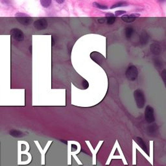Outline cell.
<instances>
[{
	"label": "cell",
	"mask_w": 166,
	"mask_h": 166,
	"mask_svg": "<svg viewBox=\"0 0 166 166\" xmlns=\"http://www.w3.org/2000/svg\"><path fill=\"white\" fill-rule=\"evenodd\" d=\"M149 35L145 32V31H144V32H142L141 36H140V42L141 44L143 45H145L148 41H149Z\"/></svg>",
	"instance_id": "7c38bea8"
},
{
	"label": "cell",
	"mask_w": 166,
	"mask_h": 166,
	"mask_svg": "<svg viewBox=\"0 0 166 166\" xmlns=\"http://www.w3.org/2000/svg\"><path fill=\"white\" fill-rule=\"evenodd\" d=\"M137 144L140 146H141V147H142V149H143L144 150V151H146V150H147V147H146V145H145V143H144V141H143V140H142L141 138H137Z\"/></svg>",
	"instance_id": "d6986e66"
},
{
	"label": "cell",
	"mask_w": 166,
	"mask_h": 166,
	"mask_svg": "<svg viewBox=\"0 0 166 166\" xmlns=\"http://www.w3.org/2000/svg\"><path fill=\"white\" fill-rule=\"evenodd\" d=\"M125 75L128 80L130 81H135L138 76V71L137 68L133 65L130 66L126 71Z\"/></svg>",
	"instance_id": "277c9868"
},
{
	"label": "cell",
	"mask_w": 166,
	"mask_h": 166,
	"mask_svg": "<svg viewBox=\"0 0 166 166\" xmlns=\"http://www.w3.org/2000/svg\"><path fill=\"white\" fill-rule=\"evenodd\" d=\"M29 149L27 141H18V165H27L32 161V156L29 153Z\"/></svg>",
	"instance_id": "6da1fadb"
},
{
	"label": "cell",
	"mask_w": 166,
	"mask_h": 166,
	"mask_svg": "<svg viewBox=\"0 0 166 166\" xmlns=\"http://www.w3.org/2000/svg\"><path fill=\"white\" fill-rule=\"evenodd\" d=\"M93 5L95 7L97 8V9H101V10H107L108 9V7L107 5H101L99 3H97V2H94L93 3Z\"/></svg>",
	"instance_id": "7402d4cb"
},
{
	"label": "cell",
	"mask_w": 166,
	"mask_h": 166,
	"mask_svg": "<svg viewBox=\"0 0 166 166\" xmlns=\"http://www.w3.org/2000/svg\"><path fill=\"white\" fill-rule=\"evenodd\" d=\"M17 19L19 23H20L21 24L25 26H27L30 25L33 21V18L30 17L29 16H28V17H17Z\"/></svg>",
	"instance_id": "30bf717a"
},
{
	"label": "cell",
	"mask_w": 166,
	"mask_h": 166,
	"mask_svg": "<svg viewBox=\"0 0 166 166\" xmlns=\"http://www.w3.org/2000/svg\"><path fill=\"white\" fill-rule=\"evenodd\" d=\"M105 21V18H100L98 20V22L99 23H103Z\"/></svg>",
	"instance_id": "f546056e"
},
{
	"label": "cell",
	"mask_w": 166,
	"mask_h": 166,
	"mask_svg": "<svg viewBox=\"0 0 166 166\" xmlns=\"http://www.w3.org/2000/svg\"><path fill=\"white\" fill-rule=\"evenodd\" d=\"M145 118L149 123H153L155 120L154 114V109L150 105H147L145 110Z\"/></svg>",
	"instance_id": "8992f818"
},
{
	"label": "cell",
	"mask_w": 166,
	"mask_h": 166,
	"mask_svg": "<svg viewBox=\"0 0 166 166\" xmlns=\"http://www.w3.org/2000/svg\"><path fill=\"white\" fill-rule=\"evenodd\" d=\"M150 50L153 54L155 55H159L161 53V47L160 45L157 43H153L150 46Z\"/></svg>",
	"instance_id": "8fae6325"
},
{
	"label": "cell",
	"mask_w": 166,
	"mask_h": 166,
	"mask_svg": "<svg viewBox=\"0 0 166 166\" xmlns=\"http://www.w3.org/2000/svg\"><path fill=\"white\" fill-rule=\"evenodd\" d=\"M81 150V146L78 141L69 140L68 141V164H72V156H74L75 161L78 165H83L82 162L78 159L76 156L78 153H79Z\"/></svg>",
	"instance_id": "7a4b0ae2"
},
{
	"label": "cell",
	"mask_w": 166,
	"mask_h": 166,
	"mask_svg": "<svg viewBox=\"0 0 166 166\" xmlns=\"http://www.w3.org/2000/svg\"><path fill=\"white\" fill-rule=\"evenodd\" d=\"M115 17V16H114V14H112V13H107V14H106V18H107V17Z\"/></svg>",
	"instance_id": "f1b7e54d"
},
{
	"label": "cell",
	"mask_w": 166,
	"mask_h": 166,
	"mask_svg": "<svg viewBox=\"0 0 166 166\" xmlns=\"http://www.w3.org/2000/svg\"><path fill=\"white\" fill-rule=\"evenodd\" d=\"M121 19L125 21V22H126V23H131V22H133L136 20V18H134V17H130V16H126V17H123L121 18Z\"/></svg>",
	"instance_id": "ffe728a7"
},
{
	"label": "cell",
	"mask_w": 166,
	"mask_h": 166,
	"mask_svg": "<svg viewBox=\"0 0 166 166\" xmlns=\"http://www.w3.org/2000/svg\"><path fill=\"white\" fill-rule=\"evenodd\" d=\"M28 14H25V13H21V12H18V13H17L15 14V17H28Z\"/></svg>",
	"instance_id": "484cf974"
},
{
	"label": "cell",
	"mask_w": 166,
	"mask_h": 166,
	"mask_svg": "<svg viewBox=\"0 0 166 166\" xmlns=\"http://www.w3.org/2000/svg\"><path fill=\"white\" fill-rule=\"evenodd\" d=\"M134 30L131 27H128L125 29V36L127 39H130L133 35Z\"/></svg>",
	"instance_id": "5bb4252c"
},
{
	"label": "cell",
	"mask_w": 166,
	"mask_h": 166,
	"mask_svg": "<svg viewBox=\"0 0 166 166\" xmlns=\"http://www.w3.org/2000/svg\"><path fill=\"white\" fill-rule=\"evenodd\" d=\"M116 21V17H107V24L109 26H111L112 24H114V23Z\"/></svg>",
	"instance_id": "cb8c5ba5"
},
{
	"label": "cell",
	"mask_w": 166,
	"mask_h": 166,
	"mask_svg": "<svg viewBox=\"0 0 166 166\" xmlns=\"http://www.w3.org/2000/svg\"><path fill=\"white\" fill-rule=\"evenodd\" d=\"M162 81L165 84V88H166V69H164L162 71Z\"/></svg>",
	"instance_id": "d4e9b609"
},
{
	"label": "cell",
	"mask_w": 166,
	"mask_h": 166,
	"mask_svg": "<svg viewBox=\"0 0 166 166\" xmlns=\"http://www.w3.org/2000/svg\"><path fill=\"white\" fill-rule=\"evenodd\" d=\"M134 99H135L137 107L138 108H144L145 103V98L144 92L140 89L136 90L134 92Z\"/></svg>",
	"instance_id": "3957f363"
},
{
	"label": "cell",
	"mask_w": 166,
	"mask_h": 166,
	"mask_svg": "<svg viewBox=\"0 0 166 166\" xmlns=\"http://www.w3.org/2000/svg\"><path fill=\"white\" fill-rule=\"evenodd\" d=\"M125 13H126V12L124 11H117L115 12V15L116 16V17H119V16H121Z\"/></svg>",
	"instance_id": "4316f807"
},
{
	"label": "cell",
	"mask_w": 166,
	"mask_h": 166,
	"mask_svg": "<svg viewBox=\"0 0 166 166\" xmlns=\"http://www.w3.org/2000/svg\"><path fill=\"white\" fill-rule=\"evenodd\" d=\"M33 26L36 29L41 31L47 29V26H48V23L45 18H42L36 20L33 23Z\"/></svg>",
	"instance_id": "9c48e42d"
},
{
	"label": "cell",
	"mask_w": 166,
	"mask_h": 166,
	"mask_svg": "<svg viewBox=\"0 0 166 166\" xmlns=\"http://www.w3.org/2000/svg\"><path fill=\"white\" fill-rule=\"evenodd\" d=\"M52 140H50L47 141V143L46 144V145L45 146V148L44 149H42V148L41 147L40 144H39V142L37 140H35L34 142H35V144L36 145L38 150H39V151H40V154H41V164L42 165H45V153L47 152V149H49L51 144L52 143Z\"/></svg>",
	"instance_id": "5b68a950"
},
{
	"label": "cell",
	"mask_w": 166,
	"mask_h": 166,
	"mask_svg": "<svg viewBox=\"0 0 166 166\" xmlns=\"http://www.w3.org/2000/svg\"><path fill=\"white\" fill-rule=\"evenodd\" d=\"M116 148H117V142H116V143H115V145H114V148H113V149L112 150V152L110 153V156H109L108 159V160H107V162H106V165H109L110 163V162H111V160H110V159H111V157L113 156V154H114V152H115V150L116 149Z\"/></svg>",
	"instance_id": "603a6c76"
},
{
	"label": "cell",
	"mask_w": 166,
	"mask_h": 166,
	"mask_svg": "<svg viewBox=\"0 0 166 166\" xmlns=\"http://www.w3.org/2000/svg\"><path fill=\"white\" fill-rule=\"evenodd\" d=\"M126 6H128V3L125 2H118L114 5H113L112 6H111L110 7V9H115V8L117 7H126Z\"/></svg>",
	"instance_id": "ac0fdd59"
},
{
	"label": "cell",
	"mask_w": 166,
	"mask_h": 166,
	"mask_svg": "<svg viewBox=\"0 0 166 166\" xmlns=\"http://www.w3.org/2000/svg\"><path fill=\"white\" fill-rule=\"evenodd\" d=\"M11 35L14 38V40L18 42H22L24 40V34L21 29L18 28H14L11 30Z\"/></svg>",
	"instance_id": "52a82bcc"
},
{
	"label": "cell",
	"mask_w": 166,
	"mask_h": 166,
	"mask_svg": "<svg viewBox=\"0 0 166 166\" xmlns=\"http://www.w3.org/2000/svg\"><path fill=\"white\" fill-rule=\"evenodd\" d=\"M136 142L132 140V164H136V148L135 145Z\"/></svg>",
	"instance_id": "4fadbf2b"
},
{
	"label": "cell",
	"mask_w": 166,
	"mask_h": 166,
	"mask_svg": "<svg viewBox=\"0 0 166 166\" xmlns=\"http://www.w3.org/2000/svg\"><path fill=\"white\" fill-rule=\"evenodd\" d=\"M153 141H150V159H151L152 163H153Z\"/></svg>",
	"instance_id": "44dd1931"
},
{
	"label": "cell",
	"mask_w": 166,
	"mask_h": 166,
	"mask_svg": "<svg viewBox=\"0 0 166 166\" xmlns=\"http://www.w3.org/2000/svg\"><path fill=\"white\" fill-rule=\"evenodd\" d=\"M159 1H160V2H165V1H166V0H159Z\"/></svg>",
	"instance_id": "1f68e13d"
},
{
	"label": "cell",
	"mask_w": 166,
	"mask_h": 166,
	"mask_svg": "<svg viewBox=\"0 0 166 166\" xmlns=\"http://www.w3.org/2000/svg\"><path fill=\"white\" fill-rule=\"evenodd\" d=\"M40 2L44 8H48L51 4L52 0H40Z\"/></svg>",
	"instance_id": "e0dca14e"
},
{
	"label": "cell",
	"mask_w": 166,
	"mask_h": 166,
	"mask_svg": "<svg viewBox=\"0 0 166 166\" xmlns=\"http://www.w3.org/2000/svg\"><path fill=\"white\" fill-rule=\"evenodd\" d=\"M135 145H136V149H138V151L141 153V154H143V156L145 158V159L150 162V163H151V164L152 165H153V164L152 163V162H151V159H150V157L145 153V151H144V150L143 149H142L141 148H140V147L138 145V144H135Z\"/></svg>",
	"instance_id": "9a60e30c"
},
{
	"label": "cell",
	"mask_w": 166,
	"mask_h": 166,
	"mask_svg": "<svg viewBox=\"0 0 166 166\" xmlns=\"http://www.w3.org/2000/svg\"><path fill=\"white\" fill-rule=\"evenodd\" d=\"M116 142H117V150H118V151H119L120 156V157H121V159H122L124 165H127L128 164H127V162H126L125 159V156H124L123 153V152H122V150H121V147H120V145H119V143H118V141L116 140Z\"/></svg>",
	"instance_id": "2e32d148"
},
{
	"label": "cell",
	"mask_w": 166,
	"mask_h": 166,
	"mask_svg": "<svg viewBox=\"0 0 166 166\" xmlns=\"http://www.w3.org/2000/svg\"><path fill=\"white\" fill-rule=\"evenodd\" d=\"M85 141H86V143L87 144V145H88V147H89V149L90 150L91 153H92V155H93V165H96V154H97V152L99 151V149L100 147L101 146L102 144L103 143V141H102H102H99L98 145H97L96 148L95 149H93V147H92V146L91 144L90 143L89 141L86 140Z\"/></svg>",
	"instance_id": "ba28073f"
},
{
	"label": "cell",
	"mask_w": 166,
	"mask_h": 166,
	"mask_svg": "<svg viewBox=\"0 0 166 166\" xmlns=\"http://www.w3.org/2000/svg\"><path fill=\"white\" fill-rule=\"evenodd\" d=\"M56 2L59 4H62L65 2V0H56Z\"/></svg>",
	"instance_id": "4dcf8cb0"
},
{
	"label": "cell",
	"mask_w": 166,
	"mask_h": 166,
	"mask_svg": "<svg viewBox=\"0 0 166 166\" xmlns=\"http://www.w3.org/2000/svg\"><path fill=\"white\" fill-rule=\"evenodd\" d=\"M130 17H134V18H136V17H140V14H131L129 15Z\"/></svg>",
	"instance_id": "83f0119b"
}]
</instances>
